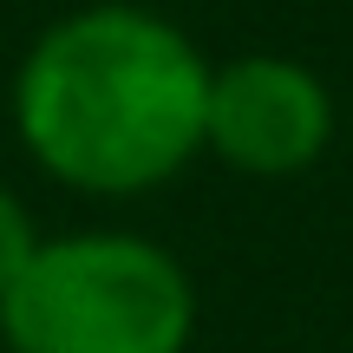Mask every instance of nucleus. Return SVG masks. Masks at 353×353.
Returning <instances> with one entry per match:
<instances>
[{"mask_svg":"<svg viewBox=\"0 0 353 353\" xmlns=\"http://www.w3.org/2000/svg\"><path fill=\"white\" fill-rule=\"evenodd\" d=\"M7 353H190L196 281L164 242L131 229L39 236L0 294Z\"/></svg>","mask_w":353,"mask_h":353,"instance_id":"f03ea898","label":"nucleus"},{"mask_svg":"<svg viewBox=\"0 0 353 353\" xmlns=\"http://www.w3.org/2000/svg\"><path fill=\"white\" fill-rule=\"evenodd\" d=\"M334 144V92L288 52H242L210 65L203 151L242 176H301Z\"/></svg>","mask_w":353,"mask_h":353,"instance_id":"7ed1b4c3","label":"nucleus"},{"mask_svg":"<svg viewBox=\"0 0 353 353\" xmlns=\"http://www.w3.org/2000/svg\"><path fill=\"white\" fill-rule=\"evenodd\" d=\"M210 59L176 20L138 0L59 13L13 72L26 157L85 196H144L203 151Z\"/></svg>","mask_w":353,"mask_h":353,"instance_id":"f257e3e1","label":"nucleus"},{"mask_svg":"<svg viewBox=\"0 0 353 353\" xmlns=\"http://www.w3.org/2000/svg\"><path fill=\"white\" fill-rule=\"evenodd\" d=\"M33 249H39V223H33V210H26V203L13 196L7 183H0V294L20 281V268L33 262Z\"/></svg>","mask_w":353,"mask_h":353,"instance_id":"20e7f679","label":"nucleus"}]
</instances>
